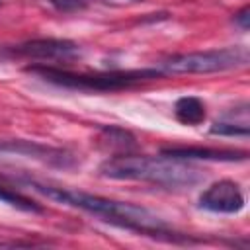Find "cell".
I'll list each match as a JSON object with an SVG mask.
<instances>
[{
	"label": "cell",
	"mask_w": 250,
	"mask_h": 250,
	"mask_svg": "<svg viewBox=\"0 0 250 250\" xmlns=\"http://www.w3.org/2000/svg\"><path fill=\"white\" fill-rule=\"evenodd\" d=\"M39 244H47V242H33V240H0V248L4 246H39Z\"/></svg>",
	"instance_id": "9a60e30c"
},
{
	"label": "cell",
	"mask_w": 250,
	"mask_h": 250,
	"mask_svg": "<svg viewBox=\"0 0 250 250\" xmlns=\"http://www.w3.org/2000/svg\"><path fill=\"white\" fill-rule=\"evenodd\" d=\"M100 174L109 180H133L148 182L166 189L191 188L203 180L201 172L184 160L166 156H145V154H115L100 164Z\"/></svg>",
	"instance_id": "7a4b0ae2"
},
{
	"label": "cell",
	"mask_w": 250,
	"mask_h": 250,
	"mask_svg": "<svg viewBox=\"0 0 250 250\" xmlns=\"http://www.w3.org/2000/svg\"><path fill=\"white\" fill-rule=\"evenodd\" d=\"M174 115L184 125H199L205 119V104L197 96H184L176 102Z\"/></svg>",
	"instance_id": "9c48e42d"
},
{
	"label": "cell",
	"mask_w": 250,
	"mask_h": 250,
	"mask_svg": "<svg viewBox=\"0 0 250 250\" xmlns=\"http://www.w3.org/2000/svg\"><path fill=\"white\" fill-rule=\"evenodd\" d=\"M10 55L25 57V59H37V61H74L80 57V45L70 39H55V37H39L29 39L14 49H10Z\"/></svg>",
	"instance_id": "5b68a950"
},
{
	"label": "cell",
	"mask_w": 250,
	"mask_h": 250,
	"mask_svg": "<svg viewBox=\"0 0 250 250\" xmlns=\"http://www.w3.org/2000/svg\"><path fill=\"white\" fill-rule=\"evenodd\" d=\"M244 205H246V197L240 186L232 180H219L199 195V207L211 213L232 215L242 211Z\"/></svg>",
	"instance_id": "8992f818"
},
{
	"label": "cell",
	"mask_w": 250,
	"mask_h": 250,
	"mask_svg": "<svg viewBox=\"0 0 250 250\" xmlns=\"http://www.w3.org/2000/svg\"><path fill=\"white\" fill-rule=\"evenodd\" d=\"M23 70L55 86L72 88V90H94V92H117L164 76L158 66L135 68V70H107V72H70L59 66L27 64Z\"/></svg>",
	"instance_id": "3957f363"
},
{
	"label": "cell",
	"mask_w": 250,
	"mask_h": 250,
	"mask_svg": "<svg viewBox=\"0 0 250 250\" xmlns=\"http://www.w3.org/2000/svg\"><path fill=\"white\" fill-rule=\"evenodd\" d=\"M57 12L62 14H76V12H84L92 0H47Z\"/></svg>",
	"instance_id": "4fadbf2b"
},
{
	"label": "cell",
	"mask_w": 250,
	"mask_h": 250,
	"mask_svg": "<svg viewBox=\"0 0 250 250\" xmlns=\"http://www.w3.org/2000/svg\"><path fill=\"white\" fill-rule=\"evenodd\" d=\"M211 135H219V137H248L250 129L246 125V121L242 123H234V121H217L211 125L209 129Z\"/></svg>",
	"instance_id": "7c38bea8"
},
{
	"label": "cell",
	"mask_w": 250,
	"mask_h": 250,
	"mask_svg": "<svg viewBox=\"0 0 250 250\" xmlns=\"http://www.w3.org/2000/svg\"><path fill=\"white\" fill-rule=\"evenodd\" d=\"M234 23H236L242 31H246V29L250 27V6H244L242 10H238V12L234 14Z\"/></svg>",
	"instance_id": "5bb4252c"
},
{
	"label": "cell",
	"mask_w": 250,
	"mask_h": 250,
	"mask_svg": "<svg viewBox=\"0 0 250 250\" xmlns=\"http://www.w3.org/2000/svg\"><path fill=\"white\" fill-rule=\"evenodd\" d=\"M23 182L39 195L53 199L57 203L86 211V213L94 215L96 219L109 223L113 227L127 229V230H133V232H139L145 236H152V238H164L170 242H191L189 236L174 232L162 217H158L156 213H152L146 207H141V205H135L129 201H117V199L94 195V193L80 191V189L51 186V184H43L37 180H23Z\"/></svg>",
	"instance_id": "6da1fadb"
},
{
	"label": "cell",
	"mask_w": 250,
	"mask_h": 250,
	"mask_svg": "<svg viewBox=\"0 0 250 250\" xmlns=\"http://www.w3.org/2000/svg\"><path fill=\"white\" fill-rule=\"evenodd\" d=\"M0 152L10 154H21L27 158H35L43 164L57 166V168H72L76 166L74 154H70L64 148L47 146L35 141H23V139H12V141H0Z\"/></svg>",
	"instance_id": "52a82bcc"
},
{
	"label": "cell",
	"mask_w": 250,
	"mask_h": 250,
	"mask_svg": "<svg viewBox=\"0 0 250 250\" xmlns=\"http://www.w3.org/2000/svg\"><path fill=\"white\" fill-rule=\"evenodd\" d=\"M100 135H102V141L105 146L117 150L119 154L123 152H129L137 146L135 143V135L123 127H117V125H104L100 127Z\"/></svg>",
	"instance_id": "30bf717a"
},
{
	"label": "cell",
	"mask_w": 250,
	"mask_h": 250,
	"mask_svg": "<svg viewBox=\"0 0 250 250\" xmlns=\"http://www.w3.org/2000/svg\"><path fill=\"white\" fill-rule=\"evenodd\" d=\"M248 49L234 45L223 49H209V51H195V53H182L172 55L158 62V68L164 76L170 74H213L225 72L232 68H240L248 64Z\"/></svg>",
	"instance_id": "277c9868"
},
{
	"label": "cell",
	"mask_w": 250,
	"mask_h": 250,
	"mask_svg": "<svg viewBox=\"0 0 250 250\" xmlns=\"http://www.w3.org/2000/svg\"><path fill=\"white\" fill-rule=\"evenodd\" d=\"M160 156L174 160H213V162H238L246 160L248 152L238 148H213V146H164Z\"/></svg>",
	"instance_id": "ba28073f"
},
{
	"label": "cell",
	"mask_w": 250,
	"mask_h": 250,
	"mask_svg": "<svg viewBox=\"0 0 250 250\" xmlns=\"http://www.w3.org/2000/svg\"><path fill=\"white\" fill-rule=\"evenodd\" d=\"M0 201L14 207V209L25 211V213H43L45 211L41 203L33 201L31 197H27V195H23V193H20V191L4 186V184H0Z\"/></svg>",
	"instance_id": "8fae6325"
}]
</instances>
